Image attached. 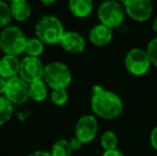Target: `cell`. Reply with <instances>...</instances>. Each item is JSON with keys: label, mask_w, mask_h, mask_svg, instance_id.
<instances>
[{"label": "cell", "mask_w": 157, "mask_h": 156, "mask_svg": "<svg viewBox=\"0 0 157 156\" xmlns=\"http://www.w3.org/2000/svg\"><path fill=\"white\" fill-rule=\"evenodd\" d=\"M91 108L97 117L105 120H113L122 115L124 106L117 93L95 85L92 88Z\"/></svg>", "instance_id": "1"}, {"label": "cell", "mask_w": 157, "mask_h": 156, "mask_svg": "<svg viewBox=\"0 0 157 156\" xmlns=\"http://www.w3.org/2000/svg\"><path fill=\"white\" fill-rule=\"evenodd\" d=\"M65 32L63 24L54 15H45L37 21L35 25V36L44 44L55 45L60 43V40Z\"/></svg>", "instance_id": "2"}, {"label": "cell", "mask_w": 157, "mask_h": 156, "mask_svg": "<svg viewBox=\"0 0 157 156\" xmlns=\"http://www.w3.org/2000/svg\"><path fill=\"white\" fill-rule=\"evenodd\" d=\"M27 40L19 27L6 26L0 33V49L4 55L18 57L25 52Z\"/></svg>", "instance_id": "3"}, {"label": "cell", "mask_w": 157, "mask_h": 156, "mask_svg": "<svg viewBox=\"0 0 157 156\" xmlns=\"http://www.w3.org/2000/svg\"><path fill=\"white\" fill-rule=\"evenodd\" d=\"M43 78L52 90L67 89L72 82V73L66 64L55 61L45 65Z\"/></svg>", "instance_id": "4"}, {"label": "cell", "mask_w": 157, "mask_h": 156, "mask_svg": "<svg viewBox=\"0 0 157 156\" xmlns=\"http://www.w3.org/2000/svg\"><path fill=\"white\" fill-rule=\"evenodd\" d=\"M97 17L101 24L114 29L122 25L125 17L124 6L118 0H105L98 6Z\"/></svg>", "instance_id": "5"}, {"label": "cell", "mask_w": 157, "mask_h": 156, "mask_svg": "<svg viewBox=\"0 0 157 156\" xmlns=\"http://www.w3.org/2000/svg\"><path fill=\"white\" fill-rule=\"evenodd\" d=\"M125 69L134 76H142L149 72L152 62L147 50L141 48H132L128 50L124 59Z\"/></svg>", "instance_id": "6"}, {"label": "cell", "mask_w": 157, "mask_h": 156, "mask_svg": "<svg viewBox=\"0 0 157 156\" xmlns=\"http://www.w3.org/2000/svg\"><path fill=\"white\" fill-rule=\"evenodd\" d=\"M4 96L15 105L24 104L30 98L29 83L26 82L19 76L9 79L6 81V89L4 92Z\"/></svg>", "instance_id": "7"}, {"label": "cell", "mask_w": 157, "mask_h": 156, "mask_svg": "<svg viewBox=\"0 0 157 156\" xmlns=\"http://www.w3.org/2000/svg\"><path fill=\"white\" fill-rule=\"evenodd\" d=\"M125 13L135 21L144 23L153 14V4L151 0H126L123 3Z\"/></svg>", "instance_id": "8"}, {"label": "cell", "mask_w": 157, "mask_h": 156, "mask_svg": "<svg viewBox=\"0 0 157 156\" xmlns=\"http://www.w3.org/2000/svg\"><path fill=\"white\" fill-rule=\"evenodd\" d=\"M44 69L45 67L37 57L27 56L21 60L19 77L28 83L41 80L44 76Z\"/></svg>", "instance_id": "9"}, {"label": "cell", "mask_w": 157, "mask_h": 156, "mask_svg": "<svg viewBox=\"0 0 157 156\" xmlns=\"http://www.w3.org/2000/svg\"><path fill=\"white\" fill-rule=\"evenodd\" d=\"M98 131V122L92 115L82 116L75 126V137H77L83 144L93 141Z\"/></svg>", "instance_id": "10"}, {"label": "cell", "mask_w": 157, "mask_h": 156, "mask_svg": "<svg viewBox=\"0 0 157 156\" xmlns=\"http://www.w3.org/2000/svg\"><path fill=\"white\" fill-rule=\"evenodd\" d=\"M59 44L70 54H80L86 48L85 38L77 31H65Z\"/></svg>", "instance_id": "11"}, {"label": "cell", "mask_w": 157, "mask_h": 156, "mask_svg": "<svg viewBox=\"0 0 157 156\" xmlns=\"http://www.w3.org/2000/svg\"><path fill=\"white\" fill-rule=\"evenodd\" d=\"M113 29L99 23L95 25L89 32V40L94 46L103 47L109 44L113 39Z\"/></svg>", "instance_id": "12"}, {"label": "cell", "mask_w": 157, "mask_h": 156, "mask_svg": "<svg viewBox=\"0 0 157 156\" xmlns=\"http://www.w3.org/2000/svg\"><path fill=\"white\" fill-rule=\"evenodd\" d=\"M21 69V60L16 56L4 55L0 59V77L6 79L14 78L19 75Z\"/></svg>", "instance_id": "13"}, {"label": "cell", "mask_w": 157, "mask_h": 156, "mask_svg": "<svg viewBox=\"0 0 157 156\" xmlns=\"http://www.w3.org/2000/svg\"><path fill=\"white\" fill-rule=\"evenodd\" d=\"M68 9L75 17L85 18L93 11V0H68Z\"/></svg>", "instance_id": "14"}, {"label": "cell", "mask_w": 157, "mask_h": 156, "mask_svg": "<svg viewBox=\"0 0 157 156\" xmlns=\"http://www.w3.org/2000/svg\"><path fill=\"white\" fill-rule=\"evenodd\" d=\"M12 17L17 21H25L31 15V6L27 0H15L11 2Z\"/></svg>", "instance_id": "15"}, {"label": "cell", "mask_w": 157, "mask_h": 156, "mask_svg": "<svg viewBox=\"0 0 157 156\" xmlns=\"http://www.w3.org/2000/svg\"><path fill=\"white\" fill-rule=\"evenodd\" d=\"M30 98L35 102H43L48 95V86L45 80H36L29 83Z\"/></svg>", "instance_id": "16"}, {"label": "cell", "mask_w": 157, "mask_h": 156, "mask_svg": "<svg viewBox=\"0 0 157 156\" xmlns=\"http://www.w3.org/2000/svg\"><path fill=\"white\" fill-rule=\"evenodd\" d=\"M13 103L10 102L6 96L0 95V126L11 120L13 116Z\"/></svg>", "instance_id": "17"}, {"label": "cell", "mask_w": 157, "mask_h": 156, "mask_svg": "<svg viewBox=\"0 0 157 156\" xmlns=\"http://www.w3.org/2000/svg\"><path fill=\"white\" fill-rule=\"evenodd\" d=\"M44 51V43L37 38L33 39H28L27 43H26L25 47V52L27 54V56L31 57H37L41 56Z\"/></svg>", "instance_id": "18"}, {"label": "cell", "mask_w": 157, "mask_h": 156, "mask_svg": "<svg viewBox=\"0 0 157 156\" xmlns=\"http://www.w3.org/2000/svg\"><path fill=\"white\" fill-rule=\"evenodd\" d=\"M72 152L73 149L71 146V143L66 139H60L56 141L50 151L52 156H71Z\"/></svg>", "instance_id": "19"}, {"label": "cell", "mask_w": 157, "mask_h": 156, "mask_svg": "<svg viewBox=\"0 0 157 156\" xmlns=\"http://www.w3.org/2000/svg\"><path fill=\"white\" fill-rule=\"evenodd\" d=\"M118 143L119 139L116 133L112 131H106L105 133H103L101 137V146L104 151L118 149Z\"/></svg>", "instance_id": "20"}, {"label": "cell", "mask_w": 157, "mask_h": 156, "mask_svg": "<svg viewBox=\"0 0 157 156\" xmlns=\"http://www.w3.org/2000/svg\"><path fill=\"white\" fill-rule=\"evenodd\" d=\"M50 100L57 106H63L68 101V93L66 89H54L50 94Z\"/></svg>", "instance_id": "21"}, {"label": "cell", "mask_w": 157, "mask_h": 156, "mask_svg": "<svg viewBox=\"0 0 157 156\" xmlns=\"http://www.w3.org/2000/svg\"><path fill=\"white\" fill-rule=\"evenodd\" d=\"M11 8L6 2L0 0V27H6L10 24L12 19Z\"/></svg>", "instance_id": "22"}, {"label": "cell", "mask_w": 157, "mask_h": 156, "mask_svg": "<svg viewBox=\"0 0 157 156\" xmlns=\"http://www.w3.org/2000/svg\"><path fill=\"white\" fill-rule=\"evenodd\" d=\"M147 52L150 57V60L152 62V65L157 67V38L152 39L147 43Z\"/></svg>", "instance_id": "23"}, {"label": "cell", "mask_w": 157, "mask_h": 156, "mask_svg": "<svg viewBox=\"0 0 157 156\" xmlns=\"http://www.w3.org/2000/svg\"><path fill=\"white\" fill-rule=\"evenodd\" d=\"M150 142H151V146H153V149L157 150V125L152 129L151 135H150Z\"/></svg>", "instance_id": "24"}, {"label": "cell", "mask_w": 157, "mask_h": 156, "mask_svg": "<svg viewBox=\"0 0 157 156\" xmlns=\"http://www.w3.org/2000/svg\"><path fill=\"white\" fill-rule=\"evenodd\" d=\"M70 143H71V146H72L73 151H77V150H79V149H81V146H82V144H83L77 137H73L72 139L70 140Z\"/></svg>", "instance_id": "25"}, {"label": "cell", "mask_w": 157, "mask_h": 156, "mask_svg": "<svg viewBox=\"0 0 157 156\" xmlns=\"http://www.w3.org/2000/svg\"><path fill=\"white\" fill-rule=\"evenodd\" d=\"M101 156H124V154L120 150H118V149H114V150L104 151Z\"/></svg>", "instance_id": "26"}, {"label": "cell", "mask_w": 157, "mask_h": 156, "mask_svg": "<svg viewBox=\"0 0 157 156\" xmlns=\"http://www.w3.org/2000/svg\"><path fill=\"white\" fill-rule=\"evenodd\" d=\"M28 156H52V153L47 152V151H35V152L31 153Z\"/></svg>", "instance_id": "27"}, {"label": "cell", "mask_w": 157, "mask_h": 156, "mask_svg": "<svg viewBox=\"0 0 157 156\" xmlns=\"http://www.w3.org/2000/svg\"><path fill=\"white\" fill-rule=\"evenodd\" d=\"M6 79L0 77V95L1 94H4V92H6Z\"/></svg>", "instance_id": "28"}, {"label": "cell", "mask_w": 157, "mask_h": 156, "mask_svg": "<svg viewBox=\"0 0 157 156\" xmlns=\"http://www.w3.org/2000/svg\"><path fill=\"white\" fill-rule=\"evenodd\" d=\"M40 1L43 4H45V6H50V4L55 3V2L58 1V0H40Z\"/></svg>", "instance_id": "29"}, {"label": "cell", "mask_w": 157, "mask_h": 156, "mask_svg": "<svg viewBox=\"0 0 157 156\" xmlns=\"http://www.w3.org/2000/svg\"><path fill=\"white\" fill-rule=\"evenodd\" d=\"M152 27H153V30L156 32V34H157V16L154 18L153 24H152Z\"/></svg>", "instance_id": "30"}, {"label": "cell", "mask_w": 157, "mask_h": 156, "mask_svg": "<svg viewBox=\"0 0 157 156\" xmlns=\"http://www.w3.org/2000/svg\"><path fill=\"white\" fill-rule=\"evenodd\" d=\"M118 1H119V2H122V3H124L126 0H118Z\"/></svg>", "instance_id": "31"}, {"label": "cell", "mask_w": 157, "mask_h": 156, "mask_svg": "<svg viewBox=\"0 0 157 156\" xmlns=\"http://www.w3.org/2000/svg\"><path fill=\"white\" fill-rule=\"evenodd\" d=\"M8 1H11V2H13V1H15V0H8Z\"/></svg>", "instance_id": "32"}, {"label": "cell", "mask_w": 157, "mask_h": 156, "mask_svg": "<svg viewBox=\"0 0 157 156\" xmlns=\"http://www.w3.org/2000/svg\"><path fill=\"white\" fill-rule=\"evenodd\" d=\"M156 156H157V155H156Z\"/></svg>", "instance_id": "33"}]
</instances>
